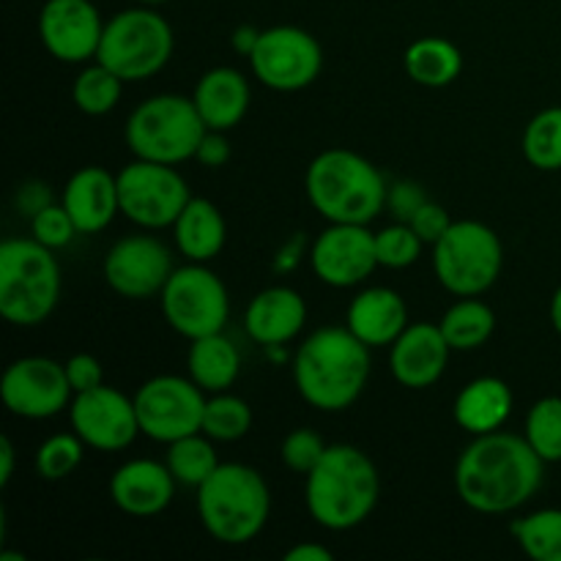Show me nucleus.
Returning a JSON list of instances; mask_svg holds the SVG:
<instances>
[{
	"mask_svg": "<svg viewBox=\"0 0 561 561\" xmlns=\"http://www.w3.org/2000/svg\"><path fill=\"white\" fill-rule=\"evenodd\" d=\"M546 460L526 436L493 431L474 436L455 466L460 502L482 515L515 513L537 496L546 482Z\"/></svg>",
	"mask_w": 561,
	"mask_h": 561,
	"instance_id": "nucleus-1",
	"label": "nucleus"
},
{
	"mask_svg": "<svg viewBox=\"0 0 561 561\" xmlns=\"http://www.w3.org/2000/svg\"><path fill=\"white\" fill-rule=\"evenodd\" d=\"M370 348L348 327H323L299 345L294 356L296 392L312 409H351L370 381Z\"/></svg>",
	"mask_w": 561,
	"mask_h": 561,
	"instance_id": "nucleus-2",
	"label": "nucleus"
},
{
	"mask_svg": "<svg viewBox=\"0 0 561 561\" xmlns=\"http://www.w3.org/2000/svg\"><path fill=\"white\" fill-rule=\"evenodd\" d=\"M305 504L321 529L348 531L365 524L381 496L370 455L351 444H329L321 463L305 477Z\"/></svg>",
	"mask_w": 561,
	"mask_h": 561,
	"instance_id": "nucleus-3",
	"label": "nucleus"
},
{
	"mask_svg": "<svg viewBox=\"0 0 561 561\" xmlns=\"http://www.w3.org/2000/svg\"><path fill=\"white\" fill-rule=\"evenodd\" d=\"M307 197L327 222L370 225L387 208L389 184L381 170L348 148H329L310 162Z\"/></svg>",
	"mask_w": 561,
	"mask_h": 561,
	"instance_id": "nucleus-4",
	"label": "nucleus"
},
{
	"mask_svg": "<svg viewBox=\"0 0 561 561\" xmlns=\"http://www.w3.org/2000/svg\"><path fill=\"white\" fill-rule=\"evenodd\" d=\"M272 493L266 480L247 463H219L197 488L203 529L222 546H247L266 526Z\"/></svg>",
	"mask_w": 561,
	"mask_h": 561,
	"instance_id": "nucleus-5",
	"label": "nucleus"
},
{
	"mask_svg": "<svg viewBox=\"0 0 561 561\" xmlns=\"http://www.w3.org/2000/svg\"><path fill=\"white\" fill-rule=\"evenodd\" d=\"M60 266L53 250L36 239L0 244V316L11 327H42L60 299Z\"/></svg>",
	"mask_w": 561,
	"mask_h": 561,
	"instance_id": "nucleus-6",
	"label": "nucleus"
},
{
	"mask_svg": "<svg viewBox=\"0 0 561 561\" xmlns=\"http://www.w3.org/2000/svg\"><path fill=\"white\" fill-rule=\"evenodd\" d=\"M208 126L203 124L192 96L157 93L137 104L126 118V146L137 159L181 164L195 159Z\"/></svg>",
	"mask_w": 561,
	"mask_h": 561,
	"instance_id": "nucleus-7",
	"label": "nucleus"
},
{
	"mask_svg": "<svg viewBox=\"0 0 561 561\" xmlns=\"http://www.w3.org/2000/svg\"><path fill=\"white\" fill-rule=\"evenodd\" d=\"M175 36L170 22L153 5L124 9L104 22L96 60L124 82L151 80L173 58Z\"/></svg>",
	"mask_w": 561,
	"mask_h": 561,
	"instance_id": "nucleus-8",
	"label": "nucleus"
},
{
	"mask_svg": "<svg viewBox=\"0 0 561 561\" xmlns=\"http://www.w3.org/2000/svg\"><path fill=\"white\" fill-rule=\"evenodd\" d=\"M504 266V244L493 228L460 219L433 244V272L438 283L460 296H482L493 288Z\"/></svg>",
	"mask_w": 561,
	"mask_h": 561,
	"instance_id": "nucleus-9",
	"label": "nucleus"
},
{
	"mask_svg": "<svg viewBox=\"0 0 561 561\" xmlns=\"http://www.w3.org/2000/svg\"><path fill=\"white\" fill-rule=\"evenodd\" d=\"M159 301H162V316L168 327L190 343L228 327V288L206 263L190 261L186 266L175 268L159 294Z\"/></svg>",
	"mask_w": 561,
	"mask_h": 561,
	"instance_id": "nucleus-10",
	"label": "nucleus"
},
{
	"mask_svg": "<svg viewBox=\"0 0 561 561\" xmlns=\"http://www.w3.org/2000/svg\"><path fill=\"white\" fill-rule=\"evenodd\" d=\"M118 201L121 214L137 228L162 230L173 228L192 195L175 164L135 157L118 173Z\"/></svg>",
	"mask_w": 561,
	"mask_h": 561,
	"instance_id": "nucleus-11",
	"label": "nucleus"
},
{
	"mask_svg": "<svg viewBox=\"0 0 561 561\" xmlns=\"http://www.w3.org/2000/svg\"><path fill=\"white\" fill-rule=\"evenodd\" d=\"M206 400V392L192 378H148L135 394L140 433L159 444H173L192 433H201Z\"/></svg>",
	"mask_w": 561,
	"mask_h": 561,
	"instance_id": "nucleus-12",
	"label": "nucleus"
},
{
	"mask_svg": "<svg viewBox=\"0 0 561 561\" xmlns=\"http://www.w3.org/2000/svg\"><path fill=\"white\" fill-rule=\"evenodd\" d=\"M255 80L279 93L310 88L323 69V49L310 31L296 25H274L261 31L255 53L250 55Z\"/></svg>",
	"mask_w": 561,
	"mask_h": 561,
	"instance_id": "nucleus-13",
	"label": "nucleus"
},
{
	"mask_svg": "<svg viewBox=\"0 0 561 561\" xmlns=\"http://www.w3.org/2000/svg\"><path fill=\"white\" fill-rule=\"evenodd\" d=\"M0 398L5 409L22 420H53L69 409L75 389L66 365L49 356H22L5 367Z\"/></svg>",
	"mask_w": 561,
	"mask_h": 561,
	"instance_id": "nucleus-14",
	"label": "nucleus"
},
{
	"mask_svg": "<svg viewBox=\"0 0 561 561\" xmlns=\"http://www.w3.org/2000/svg\"><path fill=\"white\" fill-rule=\"evenodd\" d=\"M69 420L71 431L85 442V447L99 453H121L140 436L135 398H126L121 389L107 383L75 394Z\"/></svg>",
	"mask_w": 561,
	"mask_h": 561,
	"instance_id": "nucleus-15",
	"label": "nucleus"
},
{
	"mask_svg": "<svg viewBox=\"0 0 561 561\" xmlns=\"http://www.w3.org/2000/svg\"><path fill=\"white\" fill-rule=\"evenodd\" d=\"M104 279L124 299H151L162 294L175 272L173 252L157 236H124L104 255Z\"/></svg>",
	"mask_w": 561,
	"mask_h": 561,
	"instance_id": "nucleus-16",
	"label": "nucleus"
},
{
	"mask_svg": "<svg viewBox=\"0 0 561 561\" xmlns=\"http://www.w3.org/2000/svg\"><path fill=\"white\" fill-rule=\"evenodd\" d=\"M310 266L329 288H356L378 268L376 233L367 225L329 222L312 241Z\"/></svg>",
	"mask_w": 561,
	"mask_h": 561,
	"instance_id": "nucleus-17",
	"label": "nucleus"
},
{
	"mask_svg": "<svg viewBox=\"0 0 561 561\" xmlns=\"http://www.w3.org/2000/svg\"><path fill=\"white\" fill-rule=\"evenodd\" d=\"M104 20L91 0H47L38 11V38L60 64L96 60Z\"/></svg>",
	"mask_w": 561,
	"mask_h": 561,
	"instance_id": "nucleus-18",
	"label": "nucleus"
},
{
	"mask_svg": "<svg viewBox=\"0 0 561 561\" xmlns=\"http://www.w3.org/2000/svg\"><path fill=\"white\" fill-rule=\"evenodd\" d=\"M453 345L444 337L442 327L431 321H416L389 345V370L394 381L405 389H427L444 376Z\"/></svg>",
	"mask_w": 561,
	"mask_h": 561,
	"instance_id": "nucleus-19",
	"label": "nucleus"
},
{
	"mask_svg": "<svg viewBox=\"0 0 561 561\" xmlns=\"http://www.w3.org/2000/svg\"><path fill=\"white\" fill-rule=\"evenodd\" d=\"M175 485L179 482L170 474L168 463L137 458L126 460L110 477V499L121 513L131 515V518H153L170 507Z\"/></svg>",
	"mask_w": 561,
	"mask_h": 561,
	"instance_id": "nucleus-20",
	"label": "nucleus"
},
{
	"mask_svg": "<svg viewBox=\"0 0 561 561\" xmlns=\"http://www.w3.org/2000/svg\"><path fill=\"white\" fill-rule=\"evenodd\" d=\"M307 323V301L288 285H272L250 299L244 310V329L252 343L263 348H283L296 340Z\"/></svg>",
	"mask_w": 561,
	"mask_h": 561,
	"instance_id": "nucleus-21",
	"label": "nucleus"
},
{
	"mask_svg": "<svg viewBox=\"0 0 561 561\" xmlns=\"http://www.w3.org/2000/svg\"><path fill=\"white\" fill-rule=\"evenodd\" d=\"M60 203L75 219L80 233H102L113 222L115 214H121L118 175H113L102 164L80 168L66 181Z\"/></svg>",
	"mask_w": 561,
	"mask_h": 561,
	"instance_id": "nucleus-22",
	"label": "nucleus"
},
{
	"mask_svg": "<svg viewBox=\"0 0 561 561\" xmlns=\"http://www.w3.org/2000/svg\"><path fill=\"white\" fill-rule=\"evenodd\" d=\"M345 327L367 348H389L409 327V307L398 290L383 288V285L365 288L351 299Z\"/></svg>",
	"mask_w": 561,
	"mask_h": 561,
	"instance_id": "nucleus-23",
	"label": "nucleus"
},
{
	"mask_svg": "<svg viewBox=\"0 0 561 561\" xmlns=\"http://www.w3.org/2000/svg\"><path fill=\"white\" fill-rule=\"evenodd\" d=\"M192 102H195L197 113L208 129L228 131L239 126L250 110V82L233 66H217L197 80Z\"/></svg>",
	"mask_w": 561,
	"mask_h": 561,
	"instance_id": "nucleus-24",
	"label": "nucleus"
},
{
	"mask_svg": "<svg viewBox=\"0 0 561 561\" xmlns=\"http://www.w3.org/2000/svg\"><path fill=\"white\" fill-rule=\"evenodd\" d=\"M513 389L507 381L496 376H482L466 383L458 392L453 405L455 422L471 436H485V433L502 431L504 422L513 414Z\"/></svg>",
	"mask_w": 561,
	"mask_h": 561,
	"instance_id": "nucleus-25",
	"label": "nucleus"
},
{
	"mask_svg": "<svg viewBox=\"0 0 561 561\" xmlns=\"http://www.w3.org/2000/svg\"><path fill=\"white\" fill-rule=\"evenodd\" d=\"M175 247L192 263H208L225 250L228 225L222 211L206 197H192L173 225Z\"/></svg>",
	"mask_w": 561,
	"mask_h": 561,
	"instance_id": "nucleus-26",
	"label": "nucleus"
},
{
	"mask_svg": "<svg viewBox=\"0 0 561 561\" xmlns=\"http://www.w3.org/2000/svg\"><path fill=\"white\" fill-rule=\"evenodd\" d=\"M186 373L203 392H228L241 373L239 348L222 332L192 340L190 354H186Z\"/></svg>",
	"mask_w": 561,
	"mask_h": 561,
	"instance_id": "nucleus-27",
	"label": "nucleus"
},
{
	"mask_svg": "<svg viewBox=\"0 0 561 561\" xmlns=\"http://www.w3.org/2000/svg\"><path fill=\"white\" fill-rule=\"evenodd\" d=\"M405 75L425 88H447L463 71V53L455 42L442 36L416 38L405 49Z\"/></svg>",
	"mask_w": 561,
	"mask_h": 561,
	"instance_id": "nucleus-28",
	"label": "nucleus"
},
{
	"mask_svg": "<svg viewBox=\"0 0 561 561\" xmlns=\"http://www.w3.org/2000/svg\"><path fill=\"white\" fill-rule=\"evenodd\" d=\"M453 351H477L496 332V312L477 296H460L438 321Z\"/></svg>",
	"mask_w": 561,
	"mask_h": 561,
	"instance_id": "nucleus-29",
	"label": "nucleus"
},
{
	"mask_svg": "<svg viewBox=\"0 0 561 561\" xmlns=\"http://www.w3.org/2000/svg\"><path fill=\"white\" fill-rule=\"evenodd\" d=\"M164 463H168L170 474L175 477L179 485L201 488L217 471L219 455L214 449V438H208L201 431L168 444V458H164Z\"/></svg>",
	"mask_w": 561,
	"mask_h": 561,
	"instance_id": "nucleus-30",
	"label": "nucleus"
},
{
	"mask_svg": "<svg viewBox=\"0 0 561 561\" xmlns=\"http://www.w3.org/2000/svg\"><path fill=\"white\" fill-rule=\"evenodd\" d=\"M513 537L529 559L561 561V510H535L524 518H515Z\"/></svg>",
	"mask_w": 561,
	"mask_h": 561,
	"instance_id": "nucleus-31",
	"label": "nucleus"
},
{
	"mask_svg": "<svg viewBox=\"0 0 561 561\" xmlns=\"http://www.w3.org/2000/svg\"><path fill=\"white\" fill-rule=\"evenodd\" d=\"M121 93H124V80L115 71H110L104 64H91L77 75L75 88H71V99H75L77 110L85 115H107L110 110L118 107Z\"/></svg>",
	"mask_w": 561,
	"mask_h": 561,
	"instance_id": "nucleus-32",
	"label": "nucleus"
},
{
	"mask_svg": "<svg viewBox=\"0 0 561 561\" xmlns=\"http://www.w3.org/2000/svg\"><path fill=\"white\" fill-rule=\"evenodd\" d=\"M524 157L531 168L542 173L561 170V107L540 110L526 124Z\"/></svg>",
	"mask_w": 561,
	"mask_h": 561,
	"instance_id": "nucleus-33",
	"label": "nucleus"
},
{
	"mask_svg": "<svg viewBox=\"0 0 561 561\" xmlns=\"http://www.w3.org/2000/svg\"><path fill=\"white\" fill-rule=\"evenodd\" d=\"M252 427V409L247 400L236 398V394L217 392L206 400V411H203V433L219 444L239 442L250 433Z\"/></svg>",
	"mask_w": 561,
	"mask_h": 561,
	"instance_id": "nucleus-34",
	"label": "nucleus"
},
{
	"mask_svg": "<svg viewBox=\"0 0 561 561\" xmlns=\"http://www.w3.org/2000/svg\"><path fill=\"white\" fill-rule=\"evenodd\" d=\"M526 442L546 463H561V398L548 394L529 409L526 416Z\"/></svg>",
	"mask_w": 561,
	"mask_h": 561,
	"instance_id": "nucleus-35",
	"label": "nucleus"
},
{
	"mask_svg": "<svg viewBox=\"0 0 561 561\" xmlns=\"http://www.w3.org/2000/svg\"><path fill=\"white\" fill-rule=\"evenodd\" d=\"M82 455H85V442L77 433H55L47 442L38 444L33 466L42 480L60 482L80 469Z\"/></svg>",
	"mask_w": 561,
	"mask_h": 561,
	"instance_id": "nucleus-36",
	"label": "nucleus"
},
{
	"mask_svg": "<svg viewBox=\"0 0 561 561\" xmlns=\"http://www.w3.org/2000/svg\"><path fill=\"white\" fill-rule=\"evenodd\" d=\"M422 244L425 241L416 236V230L409 222L389 225V228L376 233V255L378 266L383 268H409L411 263L420 261Z\"/></svg>",
	"mask_w": 561,
	"mask_h": 561,
	"instance_id": "nucleus-37",
	"label": "nucleus"
},
{
	"mask_svg": "<svg viewBox=\"0 0 561 561\" xmlns=\"http://www.w3.org/2000/svg\"><path fill=\"white\" fill-rule=\"evenodd\" d=\"M329 444L323 442L321 433H316L312 427H296L288 436L283 438V447H279V458L288 466L294 474L307 477L327 455Z\"/></svg>",
	"mask_w": 561,
	"mask_h": 561,
	"instance_id": "nucleus-38",
	"label": "nucleus"
},
{
	"mask_svg": "<svg viewBox=\"0 0 561 561\" xmlns=\"http://www.w3.org/2000/svg\"><path fill=\"white\" fill-rule=\"evenodd\" d=\"M77 233H80V230H77L75 219L69 217L64 203H47V206L38 208L31 217V236L38 244L49 247V250L69 247Z\"/></svg>",
	"mask_w": 561,
	"mask_h": 561,
	"instance_id": "nucleus-39",
	"label": "nucleus"
},
{
	"mask_svg": "<svg viewBox=\"0 0 561 561\" xmlns=\"http://www.w3.org/2000/svg\"><path fill=\"white\" fill-rule=\"evenodd\" d=\"M409 225L416 230V236H420L425 244L433 247L444 233H447L453 219H449L447 208L438 206V203L433 201H425L420 208H416L414 217L409 219Z\"/></svg>",
	"mask_w": 561,
	"mask_h": 561,
	"instance_id": "nucleus-40",
	"label": "nucleus"
},
{
	"mask_svg": "<svg viewBox=\"0 0 561 561\" xmlns=\"http://www.w3.org/2000/svg\"><path fill=\"white\" fill-rule=\"evenodd\" d=\"M66 376H69L71 389L75 394L88 392V389H96L104 383V367L96 356L91 354H75L66 362Z\"/></svg>",
	"mask_w": 561,
	"mask_h": 561,
	"instance_id": "nucleus-41",
	"label": "nucleus"
},
{
	"mask_svg": "<svg viewBox=\"0 0 561 561\" xmlns=\"http://www.w3.org/2000/svg\"><path fill=\"white\" fill-rule=\"evenodd\" d=\"M425 201H431V197H427L425 192H422V186L414 184V181H394L387 192V206L392 208V214L400 222H409L416 214V208Z\"/></svg>",
	"mask_w": 561,
	"mask_h": 561,
	"instance_id": "nucleus-42",
	"label": "nucleus"
},
{
	"mask_svg": "<svg viewBox=\"0 0 561 561\" xmlns=\"http://www.w3.org/2000/svg\"><path fill=\"white\" fill-rule=\"evenodd\" d=\"M195 159L203 164V168H211V170L225 168V164L230 162V142L228 137H225V131L208 129L206 135H203L201 146H197Z\"/></svg>",
	"mask_w": 561,
	"mask_h": 561,
	"instance_id": "nucleus-43",
	"label": "nucleus"
},
{
	"mask_svg": "<svg viewBox=\"0 0 561 561\" xmlns=\"http://www.w3.org/2000/svg\"><path fill=\"white\" fill-rule=\"evenodd\" d=\"M301 255H305V239H301V233H296L294 239L285 241L283 250L277 252L274 268H277V272H294V268L301 263Z\"/></svg>",
	"mask_w": 561,
	"mask_h": 561,
	"instance_id": "nucleus-44",
	"label": "nucleus"
},
{
	"mask_svg": "<svg viewBox=\"0 0 561 561\" xmlns=\"http://www.w3.org/2000/svg\"><path fill=\"white\" fill-rule=\"evenodd\" d=\"M16 203H20V208L25 214H36L38 208H44L47 206V203H53L49 201V192H47V186L44 184H25L20 190V195H16Z\"/></svg>",
	"mask_w": 561,
	"mask_h": 561,
	"instance_id": "nucleus-45",
	"label": "nucleus"
},
{
	"mask_svg": "<svg viewBox=\"0 0 561 561\" xmlns=\"http://www.w3.org/2000/svg\"><path fill=\"white\" fill-rule=\"evenodd\" d=\"M334 553L321 542H299L285 551V561H332Z\"/></svg>",
	"mask_w": 561,
	"mask_h": 561,
	"instance_id": "nucleus-46",
	"label": "nucleus"
},
{
	"mask_svg": "<svg viewBox=\"0 0 561 561\" xmlns=\"http://www.w3.org/2000/svg\"><path fill=\"white\" fill-rule=\"evenodd\" d=\"M257 42H261V31H257L255 25H239L233 31V36H230V44H233L236 53L247 55V58L255 53Z\"/></svg>",
	"mask_w": 561,
	"mask_h": 561,
	"instance_id": "nucleus-47",
	"label": "nucleus"
},
{
	"mask_svg": "<svg viewBox=\"0 0 561 561\" xmlns=\"http://www.w3.org/2000/svg\"><path fill=\"white\" fill-rule=\"evenodd\" d=\"M11 477H14V444L0 438V485H9Z\"/></svg>",
	"mask_w": 561,
	"mask_h": 561,
	"instance_id": "nucleus-48",
	"label": "nucleus"
},
{
	"mask_svg": "<svg viewBox=\"0 0 561 561\" xmlns=\"http://www.w3.org/2000/svg\"><path fill=\"white\" fill-rule=\"evenodd\" d=\"M551 323L553 329L561 334V285L557 288V294H553L551 299Z\"/></svg>",
	"mask_w": 561,
	"mask_h": 561,
	"instance_id": "nucleus-49",
	"label": "nucleus"
},
{
	"mask_svg": "<svg viewBox=\"0 0 561 561\" xmlns=\"http://www.w3.org/2000/svg\"><path fill=\"white\" fill-rule=\"evenodd\" d=\"M135 3H140V5H162V3H170V0H135Z\"/></svg>",
	"mask_w": 561,
	"mask_h": 561,
	"instance_id": "nucleus-50",
	"label": "nucleus"
}]
</instances>
